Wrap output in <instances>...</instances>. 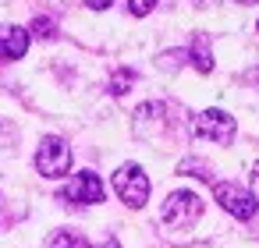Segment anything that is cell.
<instances>
[{"label":"cell","instance_id":"6da1fadb","mask_svg":"<svg viewBox=\"0 0 259 248\" xmlns=\"http://www.w3.org/2000/svg\"><path fill=\"white\" fill-rule=\"evenodd\" d=\"M199 216H202V199L195 191H170L163 209H160V220L170 230H188L199 223Z\"/></svg>","mask_w":259,"mask_h":248},{"label":"cell","instance_id":"7a4b0ae2","mask_svg":"<svg viewBox=\"0 0 259 248\" xmlns=\"http://www.w3.org/2000/svg\"><path fill=\"white\" fill-rule=\"evenodd\" d=\"M114 191H117V199H121L124 206L142 209L146 199H149V177H146V170H142L139 163L117 167V174H114Z\"/></svg>","mask_w":259,"mask_h":248},{"label":"cell","instance_id":"3957f363","mask_svg":"<svg viewBox=\"0 0 259 248\" xmlns=\"http://www.w3.org/2000/svg\"><path fill=\"white\" fill-rule=\"evenodd\" d=\"M71 167V145L57 135H47L36 149V170L43 177H64Z\"/></svg>","mask_w":259,"mask_h":248},{"label":"cell","instance_id":"277c9868","mask_svg":"<svg viewBox=\"0 0 259 248\" xmlns=\"http://www.w3.org/2000/svg\"><path fill=\"white\" fill-rule=\"evenodd\" d=\"M213 199H217L231 216H238V220H252V216L259 213V199H255L248 188L234 184V181H217V184H213Z\"/></svg>","mask_w":259,"mask_h":248},{"label":"cell","instance_id":"5b68a950","mask_svg":"<svg viewBox=\"0 0 259 248\" xmlns=\"http://www.w3.org/2000/svg\"><path fill=\"white\" fill-rule=\"evenodd\" d=\"M234 131H238V124H234V117L231 114H224V110H202L199 117H195V135L199 138H209V142H217V145H227L231 138H234Z\"/></svg>","mask_w":259,"mask_h":248},{"label":"cell","instance_id":"8992f818","mask_svg":"<svg viewBox=\"0 0 259 248\" xmlns=\"http://www.w3.org/2000/svg\"><path fill=\"white\" fill-rule=\"evenodd\" d=\"M61 199L71 206H96V202H103V181L93 170H82L71 177V184L61 191Z\"/></svg>","mask_w":259,"mask_h":248},{"label":"cell","instance_id":"52a82bcc","mask_svg":"<svg viewBox=\"0 0 259 248\" xmlns=\"http://www.w3.org/2000/svg\"><path fill=\"white\" fill-rule=\"evenodd\" d=\"M29 50V32L22 25H4L0 29V57L4 61H22Z\"/></svg>","mask_w":259,"mask_h":248},{"label":"cell","instance_id":"ba28073f","mask_svg":"<svg viewBox=\"0 0 259 248\" xmlns=\"http://www.w3.org/2000/svg\"><path fill=\"white\" fill-rule=\"evenodd\" d=\"M192 64H195V71H202V75H209V71H213L209 39H206L202 32H195V36H192Z\"/></svg>","mask_w":259,"mask_h":248},{"label":"cell","instance_id":"9c48e42d","mask_svg":"<svg viewBox=\"0 0 259 248\" xmlns=\"http://www.w3.org/2000/svg\"><path fill=\"white\" fill-rule=\"evenodd\" d=\"M47 248H89V241L78 230H57V234H50Z\"/></svg>","mask_w":259,"mask_h":248},{"label":"cell","instance_id":"30bf717a","mask_svg":"<svg viewBox=\"0 0 259 248\" xmlns=\"http://www.w3.org/2000/svg\"><path fill=\"white\" fill-rule=\"evenodd\" d=\"M132 82H135V71H128V68H121V71H117V75L110 78V92H114V96H124Z\"/></svg>","mask_w":259,"mask_h":248},{"label":"cell","instance_id":"8fae6325","mask_svg":"<svg viewBox=\"0 0 259 248\" xmlns=\"http://www.w3.org/2000/svg\"><path fill=\"white\" fill-rule=\"evenodd\" d=\"M178 170H181V174H192V177H202V181H213L209 167H206V163H199V160H185Z\"/></svg>","mask_w":259,"mask_h":248},{"label":"cell","instance_id":"7c38bea8","mask_svg":"<svg viewBox=\"0 0 259 248\" xmlns=\"http://www.w3.org/2000/svg\"><path fill=\"white\" fill-rule=\"evenodd\" d=\"M54 32H57V25H54V18H36L32 22V36H39V39H54Z\"/></svg>","mask_w":259,"mask_h":248},{"label":"cell","instance_id":"4fadbf2b","mask_svg":"<svg viewBox=\"0 0 259 248\" xmlns=\"http://www.w3.org/2000/svg\"><path fill=\"white\" fill-rule=\"evenodd\" d=\"M128 8H132L135 18H142V15H149V11L156 8V0H128Z\"/></svg>","mask_w":259,"mask_h":248},{"label":"cell","instance_id":"5bb4252c","mask_svg":"<svg viewBox=\"0 0 259 248\" xmlns=\"http://www.w3.org/2000/svg\"><path fill=\"white\" fill-rule=\"evenodd\" d=\"M181 61H185V50H174V54H163V57H160V68L170 71V68H178Z\"/></svg>","mask_w":259,"mask_h":248},{"label":"cell","instance_id":"9a60e30c","mask_svg":"<svg viewBox=\"0 0 259 248\" xmlns=\"http://www.w3.org/2000/svg\"><path fill=\"white\" fill-rule=\"evenodd\" d=\"M85 4H89L93 11H107V8L114 4V0H85Z\"/></svg>","mask_w":259,"mask_h":248},{"label":"cell","instance_id":"2e32d148","mask_svg":"<svg viewBox=\"0 0 259 248\" xmlns=\"http://www.w3.org/2000/svg\"><path fill=\"white\" fill-rule=\"evenodd\" d=\"M103 248H121V244H117V241H114V237H110V241H107V244H103Z\"/></svg>","mask_w":259,"mask_h":248}]
</instances>
